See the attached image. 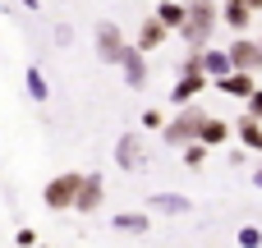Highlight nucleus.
Masks as SVG:
<instances>
[{"label":"nucleus","mask_w":262,"mask_h":248,"mask_svg":"<svg viewBox=\"0 0 262 248\" xmlns=\"http://www.w3.org/2000/svg\"><path fill=\"white\" fill-rule=\"evenodd\" d=\"M74 193H78V179H55L46 189V202L51 207H64V202H74Z\"/></svg>","instance_id":"f257e3e1"},{"label":"nucleus","mask_w":262,"mask_h":248,"mask_svg":"<svg viewBox=\"0 0 262 248\" xmlns=\"http://www.w3.org/2000/svg\"><path fill=\"white\" fill-rule=\"evenodd\" d=\"M97 41H101V55H106V60H120V55H124V46H120V32H115V28H101V32H97Z\"/></svg>","instance_id":"f03ea898"},{"label":"nucleus","mask_w":262,"mask_h":248,"mask_svg":"<svg viewBox=\"0 0 262 248\" xmlns=\"http://www.w3.org/2000/svg\"><path fill=\"white\" fill-rule=\"evenodd\" d=\"M120 166H138V138H124L120 143Z\"/></svg>","instance_id":"7ed1b4c3"},{"label":"nucleus","mask_w":262,"mask_h":248,"mask_svg":"<svg viewBox=\"0 0 262 248\" xmlns=\"http://www.w3.org/2000/svg\"><path fill=\"white\" fill-rule=\"evenodd\" d=\"M97 193H101V184H97V179H88V184H83V198H78V202H83V207H92V202H97Z\"/></svg>","instance_id":"20e7f679"}]
</instances>
